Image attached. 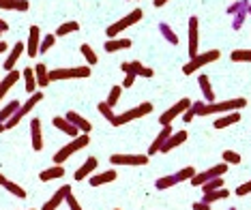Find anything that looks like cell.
I'll use <instances>...</instances> for the list:
<instances>
[{"label": "cell", "mask_w": 251, "mask_h": 210, "mask_svg": "<svg viewBox=\"0 0 251 210\" xmlns=\"http://www.w3.org/2000/svg\"><path fill=\"white\" fill-rule=\"evenodd\" d=\"M88 141H90V133H82V135H77V138H73L69 144H65L62 148H58V150L54 152V157H52L54 165H62V163H65L67 159H71L77 150L86 148Z\"/></svg>", "instance_id": "obj_1"}, {"label": "cell", "mask_w": 251, "mask_h": 210, "mask_svg": "<svg viewBox=\"0 0 251 210\" xmlns=\"http://www.w3.org/2000/svg\"><path fill=\"white\" fill-rule=\"evenodd\" d=\"M247 107V99L238 96V99H227V101H213V103H204L200 116H210V114H227V112H238Z\"/></svg>", "instance_id": "obj_2"}, {"label": "cell", "mask_w": 251, "mask_h": 210, "mask_svg": "<svg viewBox=\"0 0 251 210\" xmlns=\"http://www.w3.org/2000/svg\"><path fill=\"white\" fill-rule=\"evenodd\" d=\"M140 20H144V11L142 9H133L131 13H127L123 20H118V22H114L112 26H107V30H105V35L110 37V39H116L118 35H121L123 30H127L129 26H135Z\"/></svg>", "instance_id": "obj_3"}, {"label": "cell", "mask_w": 251, "mask_h": 210, "mask_svg": "<svg viewBox=\"0 0 251 210\" xmlns=\"http://www.w3.org/2000/svg\"><path fill=\"white\" fill-rule=\"evenodd\" d=\"M151 112H152V103L144 101V103H140V105L131 107V110H127V112H123V114H118L116 118H114L112 127H123V124H127L131 120H138V118H142V116H148Z\"/></svg>", "instance_id": "obj_4"}, {"label": "cell", "mask_w": 251, "mask_h": 210, "mask_svg": "<svg viewBox=\"0 0 251 210\" xmlns=\"http://www.w3.org/2000/svg\"><path fill=\"white\" fill-rule=\"evenodd\" d=\"M219 58H221L219 49H210V52L198 54L196 58H191L185 67H182V73H185V75H193V73L200 71L202 67H206V65H210V62H215V60H219Z\"/></svg>", "instance_id": "obj_5"}, {"label": "cell", "mask_w": 251, "mask_h": 210, "mask_svg": "<svg viewBox=\"0 0 251 210\" xmlns=\"http://www.w3.org/2000/svg\"><path fill=\"white\" fill-rule=\"evenodd\" d=\"M41 101H43V93H41V90H37L35 94H30V99H28L24 105H20V110L13 114V118H9V120L4 122V127H7V129H15V127L20 124L22 118H24V116L28 114V112L35 110V107H37L39 103H41Z\"/></svg>", "instance_id": "obj_6"}, {"label": "cell", "mask_w": 251, "mask_h": 210, "mask_svg": "<svg viewBox=\"0 0 251 210\" xmlns=\"http://www.w3.org/2000/svg\"><path fill=\"white\" fill-rule=\"evenodd\" d=\"M77 77H90V67H69V69H54L50 71V82H60V79H77Z\"/></svg>", "instance_id": "obj_7"}, {"label": "cell", "mask_w": 251, "mask_h": 210, "mask_svg": "<svg viewBox=\"0 0 251 210\" xmlns=\"http://www.w3.org/2000/svg\"><path fill=\"white\" fill-rule=\"evenodd\" d=\"M189 105H191V99H180L178 103H174L170 110H165L163 114L159 116V124H161V127H168V124H172L176 118L182 116L187 110H189Z\"/></svg>", "instance_id": "obj_8"}, {"label": "cell", "mask_w": 251, "mask_h": 210, "mask_svg": "<svg viewBox=\"0 0 251 210\" xmlns=\"http://www.w3.org/2000/svg\"><path fill=\"white\" fill-rule=\"evenodd\" d=\"M227 172V163H219V165H213V167H208V169H204V172H196V176L189 180V183L193 187H202L204 183H208V180H213L217 178V176H224Z\"/></svg>", "instance_id": "obj_9"}, {"label": "cell", "mask_w": 251, "mask_h": 210, "mask_svg": "<svg viewBox=\"0 0 251 210\" xmlns=\"http://www.w3.org/2000/svg\"><path fill=\"white\" fill-rule=\"evenodd\" d=\"M112 165H146L148 163V155H112L110 157Z\"/></svg>", "instance_id": "obj_10"}, {"label": "cell", "mask_w": 251, "mask_h": 210, "mask_svg": "<svg viewBox=\"0 0 251 210\" xmlns=\"http://www.w3.org/2000/svg\"><path fill=\"white\" fill-rule=\"evenodd\" d=\"M198 45H200V20L193 15V18H189V58H196L200 54Z\"/></svg>", "instance_id": "obj_11"}, {"label": "cell", "mask_w": 251, "mask_h": 210, "mask_svg": "<svg viewBox=\"0 0 251 210\" xmlns=\"http://www.w3.org/2000/svg\"><path fill=\"white\" fill-rule=\"evenodd\" d=\"M121 71L123 73H133L135 77H152L155 71L151 67H144L140 60H133V62H123L121 65Z\"/></svg>", "instance_id": "obj_12"}, {"label": "cell", "mask_w": 251, "mask_h": 210, "mask_svg": "<svg viewBox=\"0 0 251 210\" xmlns=\"http://www.w3.org/2000/svg\"><path fill=\"white\" fill-rule=\"evenodd\" d=\"M39 45H41V28H39V26H30V32H28V43H26V56H28V58H35V56H39Z\"/></svg>", "instance_id": "obj_13"}, {"label": "cell", "mask_w": 251, "mask_h": 210, "mask_svg": "<svg viewBox=\"0 0 251 210\" xmlns=\"http://www.w3.org/2000/svg\"><path fill=\"white\" fill-rule=\"evenodd\" d=\"M24 41H18V43H15L13 45V47H11L9 49V56H7V58H4V62H2V69L4 71H13L15 69V65H18V60L22 58V54H24Z\"/></svg>", "instance_id": "obj_14"}, {"label": "cell", "mask_w": 251, "mask_h": 210, "mask_svg": "<svg viewBox=\"0 0 251 210\" xmlns=\"http://www.w3.org/2000/svg\"><path fill=\"white\" fill-rule=\"evenodd\" d=\"M174 133V129H172V124H168V127H161V133L155 138V141L151 144V148H148V157L151 155H159L161 152V148H163V144L168 141V138Z\"/></svg>", "instance_id": "obj_15"}, {"label": "cell", "mask_w": 251, "mask_h": 210, "mask_svg": "<svg viewBox=\"0 0 251 210\" xmlns=\"http://www.w3.org/2000/svg\"><path fill=\"white\" fill-rule=\"evenodd\" d=\"M131 45H133V41L127 37H116V39H107V41L103 43V49L107 54H116L121 52V49H129Z\"/></svg>", "instance_id": "obj_16"}, {"label": "cell", "mask_w": 251, "mask_h": 210, "mask_svg": "<svg viewBox=\"0 0 251 210\" xmlns=\"http://www.w3.org/2000/svg\"><path fill=\"white\" fill-rule=\"evenodd\" d=\"M30 138H32V150L41 152L43 150V131H41V120L32 118L30 120Z\"/></svg>", "instance_id": "obj_17"}, {"label": "cell", "mask_w": 251, "mask_h": 210, "mask_svg": "<svg viewBox=\"0 0 251 210\" xmlns=\"http://www.w3.org/2000/svg\"><path fill=\"white\" fill-rule=\"evenodd\" d=\"M97 165H99V159H97V157H88L86 161H84L82 165L75 169V174H73V176H75V180H77V183H79V180H86L88 176L97 169Z\"/></svg>", "instance_id": "obj_18"}, {"label": "cell", "mask_w": 251, "mask_h": 210, "mask_svg": "<svg viewBox=\"0 0 251 210\" xmlns=\"http://www.w3.org/2000/svg\"><path fill=\"white\" fill-rule=\"evenodd\" d=\"M69 191H71V187H69V185H62L60 189L56 191V193H54L52 197H50L48 202L43 204V208H41V210H56V208H58L62 202L67 200V193H69Z\"/></svg>", "instance_id": "obj_19"}, {"label": "cell", "mask_w": 251, "mask_h": 210, "mask_svg": "<svg viewBox=\"0 0 251 210\" xmlns=\"http://www.w3.org/2000/svg\"><path fill=\"white\" fill-rule=\"evenodd\" d=\"M20 77H22V73L13 69V71H9L7 75H4L2 79H0V101H2V99H4V94H7L9 90L13 88L18 82H20Z\"/></svg>", "instance_id": "obj_20"}, {"label": "cell", "mask_w": 251, "mask_h": 210, "mask_svg": "<svg viewBox=\"0 0 251 210\" xmlns=\"http://www.w3.org/2000/svg\"><path fill=\"white\" fill-rule=\"evenodd\" d=\"M52 124H54L56 129H60L62 133H67L69 138H77V135H79V129L75 127V124H71L65 116H54L52 118Z\"/></svg>", "instance_id": "obj_21"}, {"label": "cell", "mask_w": 251, "mask_h": 210, "mask_svg": "<svg viewBox=\"0 0 251 210\" xmlns=\"http://www.w3.org/2000/svg\"><path fill=\"white\" fill-rule=\"evenodd\" d=\"M187 138H189V135H187V131H185V129H180V131H174V133H172V135H170V138H168V141H165V144H163L161 152L165 155V152L174 150L176 146L185 144V141H187Z\"/></svg>", "instance_id": "obj_22"}, {"label": "cell", "mask_w": 251, "mask_h": 210, "mask_svg": "<svg viewBox=\"0 0 251 210\" xmlns=\"http://www.w3.org/2000/svg\"><path fill=\"white\" fill-rule=\"evenodd\" d=\"M65 118H67V120H69L71 124H75V127H77L82 133H90V131H93V122H88L86 118L79 116L77 112H67Z\"/></svg>", "instance_id": "obj_23"}, {"label": "cell", "mask_w": 251, "mask_h": 210, "mask_svg": "<svg viewBox=\"0 0 251 210\" xmlns=\"http://www.w3.org/2000/svg\"><path fill=\"white\" fill-rule=\"evenodd\" d=\"M116 176H118L116 169H107V172H101V174H93L90 176V187H101V185L114 183Z\"/></svg>", "instance_id": "obj_24"}, {"label": "cell", "mask_w": 251, "mask_h": 210, "mask_svg": "<svg viewBox=\"0 0 251 210\" xmlns=\"http://www.w3.org/2000/svg\"><path fill=\"white\" fill-rule=\"evenodd\" d=\"M32 69H35V77H37V86L39 88H48L50 84H52L50 82V71H48V67H45L43 62H37Z\"/></svg>", "instance_id": "obj_25"}, {"label": "cell", "mask_w": 251, "mask_h": 210, "mask_svg": "<svg viewBox=\"0 0 251 210\" xmlns=\"http://www.w3.org/2000/svg\"><path fill=\"white\" fill-rule=\"evenodd\" d=\"M236 122H241V114H238V112H227V114L217 118V120L213 122V127L215 129H226V127H232V124H236Z\"/></svg>", "instance_id": "obj_26"}, {"label": "cell", "mask_w": 251, "mask_h": 210, "mask_svg": "<svg viewBox=\"0 0 251 210\" xmlns=\"http://www.w3.org/2000/svg\"><path fill=\"white\" fill-rule=\"evenodd\" d=\"M198 84H200V90H202V94H204V101H206V103H213L215 101V90H213V84H210L208 75H200Z\"/></svg>", "instance_id": "obj_27"}, {"label": "cell", "mask_w": 251, "mask_h": 210, "mask_svg": "<svg viewBox=\"0 0 251 210\" xmlns=\"http://www.w3.org/2000/svg\"><path fill=\"white\" fill-rule=\"evenodd\" d=\"M22 75H24V88H26V93L28 94H35L37 88H39L37 86V77H35V69H32V67H26Z\"/></svg>", "instance_id": "obj_28"}, {"label": "cell", "mask_w": 251, "mask_h": 210, "mask_svg": "<svg viewBox=\"0 0 251 210\" xmlns=\"http://www.w3.org/2000/svg\"><path fill=\"white\" fill-rule=\"evenodd\" d=\"M0 9L4 11H26L30 9V2L28 0H0Z\"/></svg>", "instance_id": "obj_29"}, {"label": "cell", "mask_w": 251, "mask_h": 210, "mask_svg": "<svg viewBox=\"0 0 251 210\" xmlns=\"http://www.w3.org/2000/svg\"><path fill=\"white\" fill-rule=\"evenodd\" d=\"M60 176H65V167L52 165V167L43 169V172L39 174V178H41V183H50V180H56V178H60Z\"/></svg>", "instance_id": "obj_30"}, {"label": "cell", "mask_w": 251, "mask_h": 210, "mask_svg": "<svg viewBox=\"0 0 251 210\" xmlns=\"http://www.w3.org/2000/svg\"><path fill=\"white\" fill-rule=\"evenodd\" d=\"M227 195H230V191H226L224 187H221V189H217V191H208V193H204V195H202V202H206V204H210V206H213L215 202L226 200Z\"/></svg>", "instance_id": "obj_31"}, {"label": "cell", "mask_w": 251, "mask_h": 210, "mask_svg": "<svg viewBox=\"0 0 251 210\" xmlns=\"http://www.w3.org/2000/svg\"><path fill=\"white\" fill-rule=\"evenodd\" d=\"M20 101L18 99H13V101H9V103L7 105H4L2 107V110H0V122H7L9 120V118H13V114H15V112H18L20 110Z\"/></svg>", "instance_id": "obj_32"}, {"label": "cell", "mask_w": 251, "mask_h": 210, "mask_svg": "<svg viewBox=\"0 0 251 210\" xmlns=\"http://www.w3.org/2000/svg\"><path fill=\"white\" fill-rule=\"evenodd\" d=\"M159 32H161V37H163L170 45H178V35H176L174 28L170 26V24H165V22H163V24H159Z\"/></svg>", "instance_id": "obj_33"}, {"label": "cell", "mask_w": 251, "mask_h": 210, "mask_svg": "<svg viewBox=\"0 0 251 210\" xmlns=\"http://www.w3.org/2000/svg\"><path fill=\"white\" fill-rule=\"evenodd\" d=\"M176 185H178V183H176L174 174L172 176H161V178L155 180V187L159 191H168V189H172V187H176Z\"/></svg>", "instance_id": "obj_34"}, {"label": "cell", "mask_w": 251, "mask_h": 210, "mask_svg": "<svg viewBox=\"0 0 251 210\" xmlns=\"http://www.w3.org/2000/svg\"><path fill=\"white\" fill-rule=\"evenodd\" d=\"M77 30H79L77 22H65V24L58 26V30H56V37H67V35H71V32H77Z\"/></svg>", "instance_id": "obj_35"}, {"label": "cell", "mask_w": 251, "mask_h": 210, "mask_svg": "<svg viewBox=\"0 0 251 210\" xmlns=\"http://www.w3.org/2000/svg\"><path fill=\"white\" fill-rule=\"evenodd\" d=\"M249 4H251L249 0H234L230 7H227V15H230V18H234V15L241 13V11H247Z\"/></svg>", "instance_id": "obj_36"}, {"label": "cell", "mask_w": 251, "mask_h": 210, "mask_svg": "<svg viewBox=\"0 0 251 210\" xmlns=\"http://www.w3.org/2000/svg\"><path fill=\"white\" fill-rule=\"evenodd\" d=\"M4 189H7L11 195H15V197H20V200H26V195L28 193L24 191V187H20L18 183H13V180H7V185H4Z\"/></svg>", "instance_id": "obj_37"}, {"label": "cell", "mask_w": 251, "mask_h": 210, "mask_svg": "<svg viewBox=\"0 0 251 210\" xmlns=\"http://www.w3.org/2000/svg\"><path fill=\"white\" fill-rule=\"evenodd\" d=\"M79 52L84 54V58H86V65L90 67V65H97V62H99V58H97V54H95V49L90 47L88 43H84L82 47H79Z\"/></svg>", "instance_id": "obj_38"}, {"label": "cell", "mask_w": 251, "mask_h": 210, "mask_svg": "<svg viewBox=\"0 0 251 210\" xmlns=\"http://www.w3.org/2000/svg\"><path fill=\"white\" fill-rule=\"evenodd\" d=\"M193 176H196V167H182L174 174V178H176V183H187V180H191Z\"/></svg>", "instance_id": "obj_39"}, {"label": "cell", "mask_w": 251, "mask_h": 210, "mask_svg": "<svg viewBox=\"0 0 251 210\" xmlns=\"http://www.w3.org/2000/svg\"><path fill=\"white\" fill-rule=\"evenodd\" d=\"M97 110H99V114L103 116V118H105V120L110 122V124L114 122V118H116V114H114V110H112V107L105 103V101H101V103L97 105Z\"/></svg>", "instance_id": "obj_40"}, {"label": "cell", "mask_w": 251, "mask_h": 210, "mask_svg": "<svg viewBox=\"0 0 251 210\" xmlns=\"http://www.w3.org/2000/svg\"><path fill=\"white\" fill-rule=\"evenodd\" d=\"M230 58L234 62H251V49H234Z\"/></svg>", "instance_id": "obj_41"}, {"label": "cell", "mask_w": 251, "mask_h": 210, "mask_svg": "<svg viewBox=\"0 0 251 210\" xmlns=\"http://www.w3.org/2000/svg\"><path fill=\"white\" fill-rule=\"evenodd\" d=\"M224 187V178L221 176H217V178H213V180H208V183H204L200 189H202L204 193H208V191H217V189H221Z\"/></svg>", "instance_id": "obj_42"}, {"label": "cell", "mask_w": 251, "mask_h": 210, "mask_svg": "<svg viewBox=\"0 0 251 210\" xmlns=\"http://www.w3.org/2000/svg\"><path fill=\"white\" fill-rule=\"evenodd\" d=\"M224 163H227V165H238V163L243 161V157L238 155V152H234V150H224Z\"/></svg>", "instance_id": "obj_43"}, {"label": "cell", "mask_w": 251, "mask_h": 210, "mask_svg": "<svg viewBox=\"0 0 251 210\" xmlns=\"http://www.w3.org/2000/svg\"><path fill=\"white\" fill-rule=\"evenodd\" d=\"M121 94H123V86H114V88H110V94H107L105 103L110 105V107H114V105L118 103V99H121Z\"/></svg>", "instance_id": "obj_44"}, {"label": "cell", "mask_w": 251, "mask_h": 210, "mask_svg": "<svg viewBox=\"0 0 251 210\" xmlns=\"http://www.w3.org/2000/svg\"><path fill=\"white\" fill-rule=\"evenodd\" d=\"M54 43H56V35H45L41 39V45H39V54H45L48 49H52Z\"/></svg>", "instance_id": "obj_45"}, {"label": "cell", "mask_w": 251, "mask_h": 210, "mask_svg": "<svg viewBox=\"0 0 251 210\" xmlns=\"http://www.w3.org/2000/svg\"><path fill=\"white\" fill-rule=\"evenodd\" d=\"M245 20H247V11H241V13H236L232 18V30H241L243 24H245Z\"/></svg>", "instance_id": "obj_46"}, {"label": "cell", "mask_w": 251, "mask_h": 210, "mask_svg": "<svg viewBox=\"0 0 251 210\" xmlns=\"http://www.w3.org/2000/svg\"><path fill=\"white\" fill-rule=\"evenodd\" d=\"M67 206H69V210H82V206H79V202H77V197L73 195V191L67 193Z\"/></svg>", "instance_id": "obj_47"}, {"label": "cell", "mask_w": 251, "mask_h": 210, "mask_svg": "<svg viewBox=\"0 0 251 210\" xmlns=\"http://www.w3.org/2000/svg\"><path fill=\"white\" fill-rule=\"evenodd\" d=\"M247 193H251V180H247V183H243V185L236 187V195L238 197H245Z\"/></svg>", "instance_id": "obj_48"}, {"label": "cell", "mask_w": 251, "mask_h": 210, "mask_svg": "<svg viewBox=\"0 0 251 210\" xmlns=\"http://www.w3.org/2000/svg\"><path fill=\"white\" fill-rule=\"evenodd\" d=\"M135 82V75L133 73H125V79H123V88H131Z\"/></svg>", "instance_id": "obj_49"}, {"label": "cell", "mask_w": 251, "mask_h": 210, "mask_svg": "<svg viewBox=\"0 0 251 210\" xmlns=\"http://www.w3.org/2000/svg\"><path fill=\"white\" fill-rule=\"evenodd\" d=\"M191 208H193V210H210L213 206H210V204H206V202H193Z\"/></svg>", "instance_id": "obj_50"}, {"label": "cell", "mask_w": 251, "mask_h": 210, "mask_svg": "<svg viewBox=\"0 0 251 210\" xmlns=\"http://www.w3.org/2000/svg\"><path fill=\"white\" fill-rule=\"evenodd\" d=\"M193 118H196V114H193L191 110H187L185 114H182V120H185V122H193Z\"/></svg>", "instance_id": "obj_51"}, {"label": "cell", "mask_w": 251, "mask_h": 210, "mask_svg": "<svg viewBox=\"0 0 251 210\" xmlns=\"http://www.w3.org/2000/svg\"><path fill=\"white\" fill-rule=\"evenodd\" d=\"M168 2H170V0H152V4H155L157 9H161L163 4H168Z\"/></svg>", "instance_id": "obj_52"}, {"label": "cell", "mask_w": 251, "mask_h": 210, "mask_svg": "<svg viewBox=\"0 0 251 210\" xmlns=\"http://www.w3.org/2000/svg\"><path fill=\"white\" fill-rule=\"evenodd\" d=\"M9 30V24L4 20H0V32H7Z\"/></svg>", "instance_id": "obj_53"}, {"label": "cell", "mask_w": 251, "mask_h": 210, "mask_svg": "<svg viewBox=\"0 0 251 210\" xmlns=\"http://www.w3.org/2000/svg\"><path fill=\"white\" fill-rule=\"evenodd\" d=\"M4 185H7V176L0 174V187H4Z\"/></svg>", "instance_id": "obj_54"}, {"label": "cell", "mask_w": 251, "mask_h": 210, "mask_svg": "<svg viewBox=\"0 0 251 210\" xmlns=\"http://www.w3.org/2000/svg\"><path fill=\"white\" fill-rule=\"evenodd\" d=\"M4 52H7V43L0 41V54H4Z\"/></svg>", "instance_id": "obj_55"}, {"label": "cell", "mask_w": 251, "mask_h": 210, "mask_svg": "<svg viewBox=\"0 0 251 210\" xmlns=\"http://www.w3.org/2000/svg\"><path fill=\"white\" fill-rule=\"evenodd\" d=\"M4 129H7V127H4V122H0V133H2Z\"/></svg>", "instance_id": "obj_56"}, {"label": "cell", "mask_w": 251, "mask_h": 210, "mask_svg": "<svg viewBox=\"0 0 251 210\" xmlns=\"http://www.w3.org/2000/svg\"><path fill=\"white\" fill-rule=\"evenodd\" d=\"M247 15H249V18H251V4H249V9H247Z\"/></svg>", "instance_id": "obj_57"}, {"label": "cell", "mask_w": 251, "mask_h": 210, "mask_svg": "<svg viewBox=\"0 0 251 210\" xmlns=\"http://www.w3.org/2000/svg\"><path fill=\"white\" fill-rule=\"evenodd\" d=\"M230 210H236V208H232V206H230Z\"/></svg>", "instance_id": "obj_58"}, {"label": "cell", "mask_w": 251, "mask_h": 210, "mask_svg": "<svg viewBox=\"0 0 251 210\" xmlns=\"http://www.w3.org/2000/svg\"><path fill=\"white\" fill-rule=\"evenodd\" d=\"M114 210H121V208H114Z\"/></svg>", "instance_id": "obj_59"}, {"label": "cell", "mask_w": 251, "mask_h": 210, "mask_svg": "<svg viewBox=\"0 0 251 210\" xmlns=\"http://www.w3.org/2000/svg\"><path fill=\"white\" fill-rule=\"evenodd\" d=\"M0 37H2V32H0Z\"/></svg>", "instance_id": "obj_60"}, {"label": "cell", "mask_w": 251, "mask_h": 210, "mask_svg": "<svg viewBox=\"0 0 251 210\" xmlns=\"http://www.w3.org/2000/svg\"><path fill=\"white\" fill-rule=\"evenodd\" d=\"M30 210H35V208H30Z\"/></svg>", "instance_id": "obj_61"}]
</instances>
